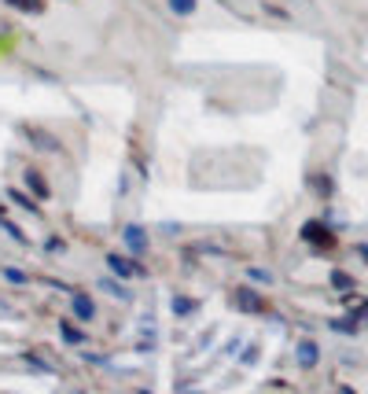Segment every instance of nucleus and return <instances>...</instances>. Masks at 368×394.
Masks as SVG:
<instances>
[{
  "mask_svg": "<svg viewBox=\"0 0 368 394\" xmlns=\"http://www.w3.org/2000/svg\"><path fill=\"white\" fill-rule=\"evenodd\" d=\"M240 306H247V310H258V295H251V291H240Z\"/></svg>",
  "mask_w": 368,
  "mask_h": 394,
  "instance_id": "nucleus-5",
  "label": "nucleus"
},
{
  "mask_svg": "<svg viewBox=\"0 0 368 394\" xmlns=\"http://www.w3.org/2000/svg\"><path fill=\"white\" fill-rule=\"evenodd\" d=\"M170 8L177 15H192V12H196V0H170Z\"/></svg>",
  "mask_w": 368,
  "mask_h": 394,
  "instance_id": "nucleus-4",
  "label": "nucleus"
},
{
  "mask_svg": "<svg viewBox=\"0 0 368 394\" xmlns=\"http://www.w3.org/2000/svg\"><path fill=\"white\" fill-rule=\"evenodd\" d=\"M63 335H67L70 343H81V332H78V328H70V324H63Z\"/></svg>",
  "mask_w": 368,
  "mask_h": 394,
  "instance_id": "nucleus-7",
  "label": "nucleus"
},
{
  "mask_svg": "<svg viewBox=\"0 0 368 394\" xmlns=\"http://www.w3.org/2000/svg\"><path fill=\"white\" fill-rule=\"evenodd\" d=\"M111 269H114V273H122V276H133V273H136L133 265L122 258V254H111Z\"/></svg>",
  "mask_w": 368,
  "mask_h": 394,
  "instance_id": "nucleus-3",
  "label": "nucleus"
},
{
  "mask_svg": "<svg viewBox=\"0 0 368 394\" xmlns=\"http://www.w3.org/2000/svg\"><path fill=\"white\" fill-rule=\"evenodd\" d=\"M361 258H365V262H368V243H365V247H361Z\"/></svg>",
  "mask_w": 368,
  "mask_h": 394,
  "instance_id": "nucleus-9",
  "label": "nucleus"
},
{
  "mask_svg": "<svg viewBox=\"0 0 368 394\" xmlns=\"http://www.w3.org/2000/svg\"><path fill=\"white\" fill-rule=\"evenodd\" d=\"M298 361H302V365H317V346H313V343H302L298 346Z\"/></svg>",
  "mask_w": 368,
  "mask_h": 394,
  "instance_id": "nucleus-2",
  "label": "nucleus"
},
{
  "mask_svg": "<svg viewBox=\"0 0 368 394\" xmlns=\"http://www.w3.org/2000/svg\"><path fill=\"white\" fill-rule=\"evenodd\" d=\"M125 240H129V247H144V232H140V229H129Z\"/></svg>",
  "mask_w": 368,
  "mask_h": 394,
  "instance_id": "nucleus-6",
  "label": "nucleus"
},
{
  "mask_svg": "<svg viewBox=\"0 0 368 394\" xmlns=\"http://www.w3.org/2000/svg\"><path fill=\"white\" fill-rule=\"evenodd\" d=\"M92 313H96V306L89 295H74V317L78 321H92Z\"/></svg>",
  "mask_w": 368,
  "mask_h": 394,
  "instance_id": "nucleus-1",
  "label": "nucleus"
},
{
  "mask_svg": "<svg viewBox=\"0 0 368 394\" xmlns=\"http://www.w3.org/2000/svg\"><path fill=\"white\" fill-rule=\"evenodd\" d=\"M12 4H15V8H26V12H37V8H41L37 0H12Z\"/></svg>",
  "mask_w": 368,
  "mask_h": 394,
  "instance_id": "nucleus-8",
  "label": "nucleus"
}]
</instances>
